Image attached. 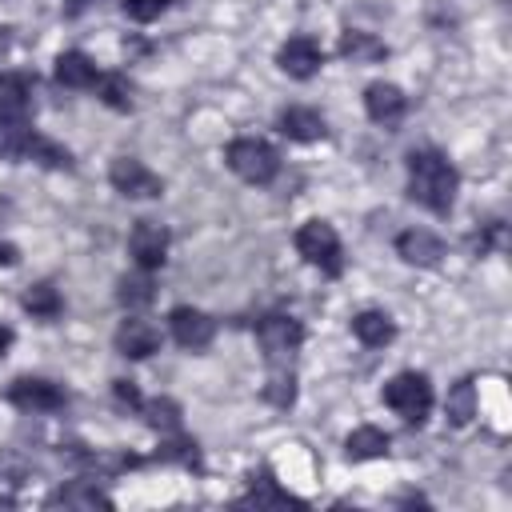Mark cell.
<instances>
[{
	"label": "cell",
	"mask_w": 512,
	"mask_h": 512,
	"mask_svg": "<svg viewBox=\"0 0 512 512\" xmlns=\"http://www.w3.org/2000/svg\"><path fill=\"white\" fill-rule=\"evenodd\" d=\"M340 56H344V60H352V64H372V60H384V56H388V48H384V40H376L372 32L348 28V32L340 36Z\"/></svg>",
	"instance_id": "cell-22"
},
{
	"label": "cell",
	"mask_w": 512,
	"mask_h": 512,
	"mask_svg": "<svg viewBox=\"0 0 512 512\" xmlns=\"http://www.w3.org/2000/svg\"><path fill=\"white\" fill-rule=\"evenodd\" d=\"M396 256L404 264H416V268H436L444 260V244L428 228H408L396 236Z\"/></svg>",
	"instance_id": "cell-12"
},
{
	"label": "cell",
	"mask_w": 512,
	"mask_h": 512,
	"mask_svg": "<svg viewBox=\"0 0 512 512\" xmlns=\"http://www.w3.org/2000/svg\"><path fill=\"white\" fill-rule=\"evenodd\" d=\"M96 64H92V56H84V52H60L56 56V84H64V88H92L96 84Z\"/></svg>",
	"instance_id": "cell-19"
},
{
	"label": "cell",
	"mask_w": 512,
	"mask_h": 512,
	"mask_svg": "<svg viewBox=\"0 0 512 512\" xmlns=\"http://www.w3.org/2000/svg\"><path fill=\"white\" fill-rule=\"evenodd\" d=\"M224 160H228V168H232L240 180H248V184H272L276 172H280L276 148H272L268 140H260V136H236V140L224 148Z\"/></svg>",
	"instance_id": "cell-2"
},
{
	"label": "cell",
	"mask_w": 512,
	"mask_h": 512,
	"mask_svg": "<svg viewBox=\"0 0 512 512\" xmlns=\"http://www.w3.org/2000/svg\"><path fill=\"white\" fill-rule=\"evenodd\" d=\"M44 504L48 508H56V504H64V508H112V496L104 488H96V480H72L64 488H56Z\"/></svg>",
	"instance_id": "cell-15"
},
{
	"label": "cell",
	"mask_w": 512,
	"mask_h": 512,
	"mask_svg": "<svg viewBox=\"0 0 512 512\" xmlns=\"http://www.w3.org/2000/svg\"><path fill=\"white\" fill-rule=\"evenodd\" d=\"M32 140H36V132L20 116L0 112V160H28Z\"/></svg>",
	"instance_id": "cell-20"
},
{
	"label": "cell",
	"mask_w": 512,
	"mask_h": 512,
	"mask_svg": "<svg viewBox=\"0 0 512 512\" xmlns=\"http://www.w3.org/2000/svg\"><path fill=\"white\" fill-rule=\"evenodd\" d=\"M4 400H8L12 408H20V412L40 416V412H60V408L68 404V392H64L60 384L44 380V376H20V380H12V384L4 388Z\"/></svg>",
	"instance_id": "cell-6"
},
{
	"label": "cell",
	"mask_w": 512,
	"mask_h": 512,
	"mask_svg": "<svg viewBox=\"0 0 512 512\" xmlns=\"http://www.w3.org/2000/svg\"><path fill=\"white\" fill-rule=\"evenodd\" d=\"M20 304H24V312H32L36 320H56V316L64 312V300H60V292H56L48 280L32 284V288L20 296Z\"/></svg>",
	"instance_id": "cell-24"
},
{
	"label": "cell",
	"mask_w": 512,
	"mask_h": 512,
	"mask_svg": "<svg viewBox=\"0 0 512 512\" xmlns=\"http://www.w3.org/2000/svg\"><path fill=\"white\" fill-rule=\"evenodd\" d=\"M456 188H460V176H456V168H452L436 148H416V152H408V196H412L420 208H428V212H436V216L452 212Z\"/></svg>",
	"instance_id": "cell-1"
},
{
	"label": "cell",
	"mask_w": 512,
	"mask_h": 512,
	"mask_svg": "<svg viewBox=\"0 0 512 512\" xmlns=\"http://www.w3.org/2000/svg\"><path fill=\"white\" fill-rule=\"evenodd\" d=\"M500 232H504V228H500V224L492 220V224H488L484 232H476V236H472V252H476V256H484V252H488V248H492V244L500 240Z\"/></svg>",
	"instance_id": "cell-33"
},
{
	"label": "cell",
	"mask_w": 512,
	"mask_h": 512,
	"mask_svg": "<svg viewBox=\"0 0 512 512\" xmlns=\"http://www.w3.org/2000/svg\"><path fill=\"white\" fill-rule=\"evenodd\" d=\"M444 416H448L452 428L472 424V416H476V384H472V376H464V380H456V384L448 388V396H444Z\"/></svg>",
	"instance_id": "cell-21"
},
{
	"label": "cell",
	"mask_w": 512,
	"mask_h": 512,
	"mask_svg": "<svg viewBox=\"0 0 512 512\" xmlns=\"http://www.w3.org/2000/svg\"><path fill=\"white\" fill-rule=\"evenodd\" d=\"M32 92H36V80L28 72H0V112L24 116L32 108Z\"/></svg>",
	"instance_id": "cell-18"
},
{
	"label": "cell",
	"mask_w": 512,
	"mask_h": 512,
	"mask_svg": "<svg viewBox=\"0 0 512 512\" xmlns=\"http://www.w3.org/2000/svg\"><path fill=\"white\" fill-rule=\"evenodd\" d=\"M264 400L276 404V408H288L296 400V376L288 372V364H272L268 384H264Z\"/></svg>",
	"instance_id": "cell-29"
},
{
	"label": "cell",
	"mask_w": 512,
	"mask_h": 512,
	"mask_svg": "<svg viewBox=\"0 0 512 512\" xmlns=\"http://www.w3.org/2000/svg\"><path fill=\"white\" fill-rule=\"evenodd\" d=\"M352 336H356L364 348H384V344L396 340V324H392V316H384V312H376V308H364V312L352 316Z\"/></svg>",
	"instance_id": "cell-16"
},
{
	"label": "cell",
	"mask_w": 512,
	"mask_h": 512,
	"mask_svg": "<svg viewBox=\"0 0 512 512\" xmlns=\"http://www.w3.org/2000/svg\"><path fill=\"white\" fill-rule=\"evenodd\" d=\"M144 420L160 432V436H168V432H180V404L176 400H168V396H156V400H144Z\"/></svg>",
	"instance_id": "cell-27"
},
{
	"label": "cell",
	"mask_w": 512,
	"mask_h": 512,
	"mask_svg": "<svg viewBox=\"0 0 512 512\" xmlns=\"http://www.w3.org/2000/svg\"><path fill=\"white\" fill-rule=\"evenodd\" d=\"M256 344H260V352H264L268 364H288L296 356V348L304 344V328H300L296 316L276 312V316H264L256 324Z\"/></svg>",
	"instance_id": "cell-5"
},
{
	"label": "cell",
	"mask_w": 512,
	"mask_h": 512,
	"mask_svg": "<svg viewBox=\"0 0 512 512\" xmlns=\"http://www.w3.org/2000/svg\"><path fill=\"white\" fill-rule=\"evenodd\" d=\"M28 160H36V164H44V168H72V152H68L64 144L40 136V132H36V140H32V148H28Z\"/></svg>",
	"instance_id": "cell-30"
},
{
	"label": "cell",
	"mask_w": 512,
	"mask_h": 512,
	"mask_svg": "<svg viewBox=\"0 0 512 512\" xmlns=\"http://www.w3.org/2000/svg\"><path fill=\"white\" fill-rule=\"evenodd\" d=\"M12 340H16V332H12L8 324H0V356H8V348H12Z\"/></svg>",
	"instance_id": "cell-35"
},
{
	"label": "cell",
	"mask_w": 512,
	"mask_h": 512,
	"mask_svg": "<svg viewBox=\"0 0 512 512\" xmlns=\"http://www.w3.org/2000/svg\"><path fill=\"white\" fill-rule=\"evenodd\" d=\"M296 252L320 268L324 276H340L344 272V252H340V236L328 220H304L296 228Z\"/></svg>",
	"instance_id": "cell-4"
},
{
	"label": "cell",
	"mask_w": 512,
	"mask_h": 512,
	"mask_svg": "<svg viewBox=\"0 0 512 512\" xmlns=\"http://www.w3.org/2000/svg\"><path fill=\"white\" fill-rule=\"evenodd\" d=\"M16 260H20V248L8 244V240H0V268H12Z\"/></svg>",
	"instance_id": "cell-34"
},
{
	"label": "cell",
	"mask_w": 512,
	"mask_h": 512,
	"mask_svg": "<svg viewBox=\"0 0 512 512\" xmlns=\"http://www.w3.org/2000/svg\"><path fill=\"white\" fill-rule=\"evenodd\" d=\"M384 404L404 420V424H424L432 412V384L424 372H400L384 384Z\"/></svg>",
	"instance_id": "cell-3"
},
{
	"label": "cell",
	"mask_w": 512,
	"mask_h": 512,
	"mask_svg": "<svg viewBox=\"0 0 512 512\" xmlns=\"http://www.w3.org/2000/svg\"><path fill=\"white\" fill-rule=\"evenodd\" d=\"M108 180L128 200H156V196H164V180L144 160H136V156H116L112 168H108Z\"/></svg>",
	"instance_id": "cell-7"
},
{
	"label": "cell",
	"mask_w": 512,
	"mask_h": 512,
	"mask_svg": "<svg viewBox=\"0 0 512 512\" xmlns=\"http://www.w3.org/2000/svg\"><path fill=\"white\" fill-rule=\"evenodd\" d=\"M404 108H408V96L396 88V84H368L364 88V112L376 120V124H384V128H392V124H400V116H404Z\"/></svg>",
	"instance_id": "cell-13"
},
{
	"label": "cell",
	"mask_w": 512,
	"mask_h": 512,
	"mask_svg": "<svg viewBox=\"0 0 512 512\" xmlns=\"http://www.w3.org/2000/svg\"><path fill=\"white\" fill-rule=\"evenodd\" d=\"M388 432L384 428H376V424H360L348 440H344V456L352 460V464H360V460H380V456H388Z\"/></svg>",
	"instance_id": "cell-17"
},
{
	"label": "cell",
	"mask_w": 512,
	"mask_h": 512,
	"mask_svg": "<svg viewBox=\"0 0 512 512\" xmlns=\"http://www.w3.org/2000/svg\"><path fill=\"white\" fill-rule=\"evenodd\" d=\"M244 504H296V508H304V500H296L292 492H284V488H276V480H272V472L268 468H260L252 480H248V496H244Z\"/></svg>",
	"instance_id": "cell-25"
},
{
	"label": "cell",
	"mask_w": 512,
	"mask_h": 512,
	"mask_svg": "<svg viewBox=\"0 0 512 512\" xmlns=\"http://www.w3.org/2000/svg\"><path fill=\"white\" fill-rule=\"evenodd\" d=\"M168 324H172L176 344H180V348H188V352L208 348V344H212V336H216V320H212L208 312L192 308V304H176V308L168 312Z\"/></svg>",
	"instance_id": "cell-9"
},
{
	"label": "cell",
	"mask_w": 512,
	"mask_h": 512,
	"mask_svg": "<svg viewBox=\"0 0 512 512\" xmlns=\"http://www.w3.org/2000/svg\"><path fill=\"white\" fill-rule=\"evenodd\" d=\"M276 128H280V136H288V140H296V144H312V140H320L328 128H324V116L316 112V108H300V104H292V108H284L280 116H276Z\"/></svg>",
	"instance_id": "cell-14"
},
{
	"label": "cell",
	"mask_w": 512,
	"mask_h": 512,
	"mask_svg": "<svg viewBox=\"0 0 512 512\" xmlns=\"http://www.w3.org/2000/svg\"><path fill=\"white\" fill-rule=\"evenodd\" d=\"M276 64H280V72H288L292 80H312L316 72H320V64H324V48L312 40V36H288L284 44H280V52H276Z\"/></svg>",
	"instance_id": "cell-10"
},
{
	"label": "cell",
	"mask_w": 512,
	"mask_h": 512,
	"mask_svg": "<svg viewBox=\"0 0 512 512\" xmlns=\"http://www.w3.org/2000/svg\"><path fill=\"white\" fill-rule=\"evenodd\" d=\"M128 252L136 260V268H144V272L164 268V260H168V228L156 224V220H136L132 232H128Z\"/></svg>",
	"instance_id": "cell-8"
},
{
	"label": "cell",
	"mask_w": 512,
	"mask_h": 512,
	"mask_svg": "<svg viewBox=\"0 0 512 512\" xmlns=\"http://www.w3.org/2000/svg\"><path fill=\"white\" fill-rule=\"evenodd\" d=\"M164 8H168V0H124V16L136 24H152Z\"/></svg>",
	"instance_id": "cell-31"
},
{
	"label": "cell",
	"mask_w": 512,
	"mask_h": 512,
	"mask_svg": "<svg viewBox=\"0 0 512 512\" xmlns=\"http://www.w3.org/2000/svg\"><path fill=\"white\" fill-rule=\"evenodd\" d=\"M112 396H116V404H124V408H132V412L144 408V396H140V388H136L132 380H116V384H112Z\"/></svg>",
	"instance_id": "cell-32"
},
{
	"label": "cell",
	"mask_w": 512,
	"mask_h": 512,
	"mask_svg": "<svg viewBox=\"0 0 512 512\" xmlns=\"http://www.w3.org/2000/svg\"><path fill=\"white\" fill-rule=\"evenodd\" d=\"M116 300L128 308V312H140V308H148L152 300H156V280H152V272H132V276H120V284H116Z\"/></svg>",
	"instance_id": "cell-23"
},
{
	"label": "cell",
	"mask_w": 512,
	"mask_h": 512,
	"mask_svg": "<svg viewBox=\"0 0 512 512\" xmlns=\"http://www.w3.org/2000/svg\"><path fill=\"white\" fill-rule=\"evenodd\" d=\"M112 340H116V352L120 356L144 360V356H152L160 348V328L152 320H144V316H128V320H120V328H116Z\"/></svg>",
	"instance_id": "cell-11"
},
{
	"label": "cell",
	"mask_w": 512,
	"mask_h": 512,
	"mask_svg": "<svg viewBox=\"0 0 512 512\" xmlns=\"http://www.w3.org/2000/svg\"><path fill=\"white\" fill-rule=\"evenodd\" d=\"M156 460H164V464H184V468H200V452H196V440H188V436H176V432H168V440H160V448H156Z\"/></svg>",
	"instance_id": "cell-28"
},
{
	"label": "cell",
	"mask_w": 512,
	"mask_h": 512,
	"mask_svg": "<svg viewBox=\"0 0 512 512\" xmlns=\"http://www.w3.org/2000/svg\"><path fill=\"white\" fill-rule=\"evenodd\" d=\"M68 4H72V8H84V4H88V0H68Z\"/></svg>",
	"instance_id": "cell-36"
},
{
	"label": "cell",
	"mask_w": 512,
	"mask_h": 512,
	"mask_svg": "<svg viewBox=\"0 0 512 512\" xmlns=\"http://www.w3.org/2000/svg\"><path fill=\"white\" fill-rule=\"evenodd\" d=\"M96 96L108 104V108H116V112H132V80L124 76V72H108V76H96Z\"/></svg>",
	"instance_id": "cell-26"
}]
</instances>
